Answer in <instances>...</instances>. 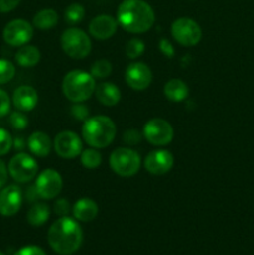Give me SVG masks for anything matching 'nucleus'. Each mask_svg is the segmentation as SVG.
Masks as SVG:
<instances>
[{
    "instance_id": "nucleus-8",
    "label": "nucleus",
    "mask_w": 254,
    "mask_h": 255,
    "mask_svg": "<svg viewBox=\"0 0 254 255\" xmlns=\"http://www.w3.org/2000/svg\"><path fill=\"white\" fill-rule=\"evenodd\" d=\"M171 34L178 44L191 47L198 44L202 39L201 26L189 17H179L171 26Z\"/></svg>"
},
{
    "instance_id": "nucleus-12",
    "label": "nucleus",
    "mask_w": 254,
    "mask_h": 255,
    "mask_svg": "<svg viewBox=\"0 0 254 255\" xmlns=\"http://www.w3.org/2000/svg\"><path fill=\"white\" fill-rule=\"evenodd\" d=\"M54 148L61 158L74 159L81 154L82 141L75 132L62 131L55 137Z\"/></svg>"
},
{
    "instance_id": "nucleus-38",
    "label": "nucleus",
    "mask_w": 254,
    "mask_h": 255,
    "mask_svg": "<svg viewBox=\"0 0 254 255\" xmlns=\"http://www.w3.org/2000/svg\"><path fill=\"white\" fill-rule=\"evenodd\" d=\"M21 0H0V12H9L14 10Z\"/></svg>"
},
{
    "instance_id": "nucleus-27",
    "label": "nucleus",
    "mask_w": 254,
    "mask_h": 255,
    "mask_svg": "<svg viewBox=\"0 0 254 255\" xmlns=\"http://www.w3.org/2000/svg\"><path fill=\"white\" fill-rule=\"evenodd\" d=\"M85 17V7L81 4H74L69 5L65 10V21L69 22V24H79L84 20Z\"/></svg>"
},
{
    "instance_id": "nucleus-3",
    "label": "nucleus",
    "mask_w": 254,
    "mask_h": 255,
    "mask_svg": "<svg viewBox=\"0 0 254 255\" xmlns=\"http://www.w3.org/2000/svg\"><path fill=\"white\" fill-rule=\"evenodd\" d=\"M116 125L110 117L99 115L89 117L82 126V137L90 147L101 149L110 146L116 136Z\"/></svg>"
},
{
    "instance_id": "nucleus-36",
    "label": "nucleus",
    "mask_w": 254,
    "mask_h": 255,
    "mask_svg": "<svg viewBox=\"0 0 254 255\" xmlns=\"http://www.w3.org/2000/svg\"><path fill=\"white\" fill-rule=\"evenodd\" d=\"M14 255H46V253L37 246H26L19 249Z\"/></svg>"
},
{
    "instance_id": "nucleus-4",
    "label": "nucleus",
    "mask_w": 254,
    "mask_h": 255,
    "mask_svg": "<svg viewBox=\"0 0 254 255\" xmlns=\"http://www.w3.org/2000/svg\"><path fill=\"white\" fill-rule=\"evenodd\" d=\"M96 79L90 72L72 70L67 72L62 81V92L69 101L74 104L84 102L95 94Z\"/></svg>"
},
{
    "instance_id": "nucleus-19",
    "label": "nucleus",
    "mask_w": 254,
    "mask_h": 255,
    "mask_svg": "<svg viewBox=\"0 0 254 255\" xmlns=\"http://www.w3.org/2000/svg\"><path fill=\"white\" fill-rule=\"evenodd\" d=\"M95 96L104 106L112 107L121 100V91L112 82H101L95 89Z\"/></svg>"
},
{
    "instance_id": "nucleus-37",
    "label": "nucleus",
    "mask_w": 254,
    "mask_h": 255,
    "mask_svg": "<svg viewBox=\"0 0 254 255\" xmlns=\"http://www.w3.org/2000/svg\"><path fill=\"white\" fill-rule=\"evenodd\" d=\"M141 134H139V132L136 131V129H128V131L125 132L124 134V141L126 142V143L131 144V146L138 143V142L141 141Z\"/></svg>"
},
{
    "instance_id": "nucleus-7",
    "label": "nucleus",
    "mask_w": 254,
    "mask_h": 255,
    "mask_svg": "<svg viewBox=\"0 0 254 255\" xmlns=\"http://www.w3.org/2000/svg\"><path fill=\"white\" fill-rule=\"evenodd\" d=\"M37 169L39 166L36 159L24 152L15 154L7 166V172L17 183H27L32 181L36 177Z\"/></svg>"
},
{
    "instance_id": "nucleus-28",
    "label": "nucleus",
    "mask_w": 254,
    "mask_h": 255,
    "mask_svg": "<svg viewBox=\"0 0 254 255\" xmlns=\"http://www.w3.org/2000/svg\"><path fill=\"white\" fill-rule=\"evenodd\" d=\"M144 52V42L138 37H133L126 45V55L128 59L134 60Z\"/></svg>"
},
{
    "instance_id": "nucleus-41",
    "label": "nucleus",
    "mask_w": 254,
    "mask_h": 255,
    "mask_svg": "<svg viewBox=\"0 0 254 255\" xmlns=\"http://www.w3.org/2000/svg\"><path fill=\"white\" fill-rule=\"evenodd\" d=\"M36 198H40L39 194H37L36 188H35V184L34 186H30L27 187V191H26V199L29 202H35Z\"/></svg>"
},
{
    "instance_id": "nucleus-17",
    "label": "nucleus",
    "mask_w": 254,
    "mask_h": 255,
    "mask_svg": "<svg viewBox=\"0 0 254 255\" xmlns=\"http://www.w3.org/2000/svg\"><path fill=\"white\" fill-rule=\"evenodd\" d=\"M37 101H39V96H37L36 90L27 85L17 87L12 95V104L15 109L21 112L32 111L36 107Z\"/></svg>"
},
{
    "instance_id": "nucleus-40",
    "label": "nucleus",
    "mask_w": 254,
    "mask_h": 255,
    "mask_svg": "<svg viewBox=\"0 0 254 255\" xmlns=\"http://www.w3.org/2000/svg\"><path fill=\"white\" fill-rule=\"evenodd\" d=\"M6 179H7V168L5 166L4 162L0 159V188L6 183Z\"/></svg>"
},
{
    "instance_id": "nucleus-16",
    "label": "nucleus",
    "mask_w": 254,
    "mask_h": 255,
    "mask_svg": "<svg viewBox=\"0 0 254 255\" xmlns=\"http://www.w3.org/2000/svg\"><path fill=\"white\" fill-rule=\"evenodd\" d=\"M117 20L111 15H99L90 21L89 31L97 40H107L115 35L117 30Z\"/></svg>"
},
{
    "instance_id": "nucleus-9",
    "label": "nucleus",
    "mask_w": 254,
    "mask_h": 255,
    "mask_svg": "<svg viewBox=\"0 0 254 255\" xmlns=\"http://www.w3.org/2000/svg\"><path fill=\"white\" fill-rule=\"evenodd\" d=\"M172 125L163 119H152L143 126V137L153 146H167L173 139Z\"/></svg>"
},
{
    "instance_id": "nucleus-10",
    "label": "nucleus",
    "mask_w": 254,
    "mask_h": 255,
    "mask_svg": "<svg viewBox=\"0 0 254 255\" xmlns=\"http://www.w3.org/2000/svg\"><path fill=\"white\" fill-rule=\"evenodd\" d=\"M34 36L31 24L24 19H15L7 22L2 31L4 41L10 46L20 47L26 45Z\"/></svg>"
},
{
    "instance_id": "nucleus-14",
    "label": "nucleus",
    "mask_w": 254,
    "mask_h": 255,
    "mask_svg": "<svg viewBox=\"0 0 254 255\" xmlns=\"http://www.w3.org/2000/svg\"><path fill=\"white\" fill-rule=\"evenodd\" d=\"M173 154L167 149H156L147 154L144 159V168L154 176H162L169 172L173 167Z\"/></svg>"
},
{
    "instance_id": "nucleus-32",
    "label": "nucleus",
    "mask_w": 254,
    "mask_h": 255,
    "mask_svg": "<svg viewBox=\"0 0 254 255\" xmlns=\"http://www.w3.org/2000/svg\"><path fill=\"white\" fill-rule=\"evenodd\" d=\"M70 112H71V116L74 117L75 120H77V121H84V122L89 119V115H90L89 109H87L85 105H82L81 102L72 105L71 109H70Z\"/></svg>"
},
{
    "instance_id": "nucleus-30",
    "label": "nucleus",
    "mask_w": 254,
    "mask_h": 255,
    "mask_svg": "<svg viewBox=\"0 0 254 255\" xmlns=\"http://www.w3.org/2000/svg\"><path fill=\"white\" fill-rule=\"evenodd\" d=\"M9 122L15 129H20V131L26 128L27 125H29V120H27V117L25 116L24 112L19 111V110L12 112V114H10Z\"/></svg>"
},
{
    "instance_id": "nucleus-1",
    "label": "nucleus",
    "mask_w": 254,
    "mask_h": 255,
    "mask_svg": "<svg viewBox=\"0 0 254 255\" xmlns=\"http://www.w3.org/2000/svg\"><path fill=\"white\" fill-rule=\"evenodd\" d=\"M84 239L82 229L76 219L69 216L60 217L47 232V242L55 253L71 255L80 249Z\"/></svg>"
},
{
    "instance_id": "nucleus-39",
    "label": "nucleus",
    "mask_w": 254,
    "mask_h": 255,
    "mask_svg": "<svg viewBox=\"0 0 254 255\" xmlns=\"http://www.w3.org/2000/svg\"><path fill=\"white\" fill-rule=\"evenodd\" d=\"M27 142L25 141V138L22 136H16L12 139V147H14L16 151H24V148L26 147Z\"/></svg>"
},
{
    "instance_id": "nucleus-18",
    "label": "nucleus",
    "mask_w": 254,
    "mask_h": 255,
    "mask_svg": "<svg viewBox=\"0 0 254 255\" xmlns=\"http://www.w3.org/2000/svg\"><path fill=\"white\" fill-rule=\"evenodd\" d=\"M54 147L49 134L44 132L36 131L31 133L27 138V148L34 156L36 157H46L51 152V148Z\"/></svg>"
},
{
    "instance_id": "nucleus-5",
    "label": "nucleus",
    "mask_w": 254,
    "mask_h": 255,
    "mask_svg": "<svg viewBox=\"0 0 254 255\" xmlns=\"http://www.w3.org/2000/svg\"><path fill=\"white\" fill-rule=\"evenodd\" d=\"M60 42L65 54L72 59H85L91 52V40L86 32L77 27H70L65 30Z\"/></svg>"
},
{
    "instance_id": "nucleus-21",
    "label": "nucleus",
    "mask_w": 254,
    "mask_h": 255,
    "mask_svg": "<svg viewBox=\"0 0 254 255\" xmlns=\"http://www.w3.org/2000/svg\"><path fill=\"white\" fill-rule=\"evenodd\" d=\"M164 96L172 102H181L188 97L189 90L184 81L179 79H171L163 87Z\"/></svg>"
},
{
    "instance_id": "nucleus-2",
    "label": "nucleus",
    "mask_w": 254,
    "mask_h": 255,
    "mask_svg": "<svg viewBox=\"0 0 254 255\" xmlns=\"http://www.w3.org/2000/svg\"><path fill=\"white\" fill-rule=\"evenodd\" d=\"M154 11L143 0H124L117 10V22L131 34H143L154 24Z\"/></svg>"
},
{
    "instance_id": "nucleus-29",
    "label": "nucleus",
    "mask_w": 254,
    "mask_h": 255,
    "mask_svg": "<svg viewBox=\"0 0 254 255\" xmlns=\"http://www.w3.org/2000/svg\"><path fill=\"white\" fill-rule=\"evenodd\" d=\"M15 76V66L9 60L0 59V85L11 81Z\"/></svg>"
},
{
    "instance_id": "nucleus-13",
    "label": "nucleus",
    "mask_w": 254,
    "mask_h": 255,
    "mask_svg": "<svg viewBox=\"0 0 254 255\" xmlns=\"http://www.w3.org/2000/svg\"><path fill=\"white\" fill-rule=\"evenodd\" d=\"M125 80L132 90L143 91L151 85L152 71L143 62H132L127 66Z\"/></svg>"
},
{
    "instance_id": "nucleus-35",
    "label": "nucleus",
    "mask_w": 254,
    "mask_h": 255,
    "mask_svg": "<svg viewBox=\"0 0 254 255\" xmlns=\"http://www.w3.org/2000/svg\"><path fill=\"white\" fill-rule=\"evenodd\" d=\"M158 47L159 50H161L162 54H163L166 57H168V59H172V57L174 56V47L173 45L171 44L169 40L162 37L158 42Z\"/></svg>"
},
{
    "instance_id": "nucleus-15",
    "label": "nucleus",
    "mask_w": 254,
    "mask_h": 255,
    "mask_svg": "<svg viewBox=\"0 0 254 255\" xmlns=\"http://www.w3.org/2000/svg\"><path fill=\"white\" fill-rule=\"evenodd\" d=\"M22 204V191L16 184H10L0 191V214L12 217L20 211Z\"/></svg>"
},
{
    "instance_id": "nucleus-24",
    "label": "nucleus",
    "mask_w": 254,
    "mask_h": 255,
    "mask_svg": "<svg viewBox=\"0 0 254 255\" xmlns=\"http://www.w3.org/2000/svg\"><path fill=\"white\" fill-rule=\"evenodd\" d=\"M57 21L59 15L54 9H42L35 14L32 24L39 30H50L56 26Z\"/></svg>"
},
{
    "instance_id": "nucleus-22",
    "label": "nucleus",
    "mask_w": 254,
    "mask_h": 255,
    "mask_svg": "<svg viewBox=\"0 0 254 255\" xmlns=\"http://www.w3.org/2000/svg\"><path fill=\"white\" fill-rule=\"evenodd\" d=\"M40 57H41V54L39 49L27 44L20 46V49L15 54V60L22 67H34L40 61Z\"/></svg>"
},
{
    "instance_id": "nucleus-11",
    "label": "nucleus",
    "mask_w": 254,
    "mask_h": 255,
    "mask_svg": "<svg viewBox=\"0 0 254 255\" xmlns=\"http://www.w3.org/2000/svg\"><path fill=\"white\" fill-rule=\"evenodd\" d=\"M35 188L41 199H54L59 196L62 189L61 174L55 169H45L37 176Z\"/></svg>"
},
{
    "instance_id": "nucleus-42",
    "label": "nucleus",
    "mask_w": 254,
    "mask_h": 255,
    "mask_svg": "<svg viewBox=\"0 0 254 255\" xmlns=\"http://www.w3.org/2000/svg\"><path fill=\"white\" fill-rule=\"evenodd\" d=\"M0 255H5V254H4V253H2V252H1V251H0Z\"/></svg>"
},
{
    "instance_id": "nucleus-23",
    "label": "nucleus",
    "mask_w": 254,
    "mask_h": 255,
    "mask_svg": "<svg viewBox=\"0 0 254 255\" xmlns=\"http://www.w3.org/2000/svg\"><path fill=\"white\" fill-rule=\"evenodd\" d=\"M50 207L45 203H35L34 206L30 207L27 211L26 219L30 226L40 227L47 222L50 218Z\"/></svg>"
},
{
    "instance_id": "nucleus-25",
    "label": "nucleus",
    "mask_w": 254,
    "mask_h": 255,
    "mask_svg": "<svg viewBox=\"0 0 254 255\" xmlns=\"http://www.w3.org/2000/svg\"><path fill=\"white\" fill-rule=\"evenodd\" d=\"M80 159H81V164L87 169H96L101 166L102 157L101 153L97 151V148H87L82 149L81 154H80Z\"/></svg>"
},
{
    "instance_id": "nucleus-31",
    "label": "nucleus",
    "mask_w": 254,
    "mask_h": 255,
    "mask_svg": "<svg viewBox=\"0 0 254 255\" xmlns=\"http://www.w3.org/2000/svg\"><path fill=\"white\" fill-rule=\"evenodd\" d=\"M12 148V137L5 128L0 127V156H5Z\"/></svg>"
},
{
    "instance_id": "nucleus-20",
    "label": "nucleus",
    "mask_w": 254,
    "mask_h": 255,
    "mask_svg": "<svg viewBox=\"0 0 254 255\" xmlns=\"http://www.w3.org/2000/svg\"><path fill=\"white\" fill-rule=\"evenodd\" d=\"M75 219L80 222H91L99 214V207L95 201L90 198H80L72 207Z\"/></svg>"
},
{
    "instance_id": "nucleus-33",
    "label": "nucleus",
    "mask_w": 254,
    "mask_h": 255,
    "mask_svg": "<svg viewBox=\"0 0 254 255\" xmlns=\"http://www.w3.org/2000/svg\"><path fill=\"white\" fill-rule=\"evenodd\" d=\"M10 106H11V101H10L9 95L6 91L0 89V117H4L9 114Z\"/></svg>"
},
{
    "instance_id": "nucleus-6",
    "label": "nucleus",
    "mask_w": 254,
    "mask_h": 255,
    "mask_svg": "<svg viewBox=\"0 0 254 255\" xmlns=\"http://www.w3.org/2000/svg\"><path fill=\"white\" fill-rule=\"evenodd\" d=\"M110 167L117 176L132 177L139 171L141 157L133 149L120 147L110 156Z\"/></svg>"
},
{
    "instance_id": "nucleus-26",
    "label": "nucleus",
    "mask_w": 254,
    "mask_h": 255,
    "mask_svg": "<svg viewBox=\"0 0 254 255\" xmlns=\"http://www.w3.org/2000/svg\"><path fill=\"white\" fill-rule=\"evenodd\" d=\"M112 72V65L109 60L101 59L95 61L91 65V70H90V74L95 77V79H106L111 75Z\"/></svg>"
},
{
    "instance_id": "nucleus-34",
    "label": "nucleus",
    "mask_w": 254,
    "mask_h": 255,
    "mask_svg": "<svg viewBox=\"0 0 254 255\" xmlns=\"http://www.w3.org/2000/svg\"><path fill=\"white\" fill-rule=\"evenodd\" d=\"M54 212L60 217H66L70 213V203L67 199L59 198L54 204Z\"/></svg>"
}]
</instances>
